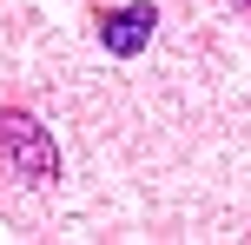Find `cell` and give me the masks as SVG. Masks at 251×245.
Returning <instances> with one entry per match:
<instances>
[{"label": "cell", "mask_w": 251, "mask_h": 245, "mask_svg": "<svg viewBox=\"0 0 251 245\" xmlns=\"http://www.w3.org/2000/svg\"><path fill=\"white\" fill-rule=\"evenodd\" d=\"M0 153H7V166L20 172L26 186H53L60 179V146H53V133L40 126L33 113H20V106H0Z\"/></svg>", "instance_id": "1"}, {"label": "cell", "mask_w": 251, "mask_h": 245, "mask_svg": "<svg viewBox=\"0 0 251 245\" xmlns=\"http://www.w3.org/2000/svg\"><path fill=\"white\" fill-rule=\"evenodd\" d=\"M152 27H159V13L146 7V0H132V7H113L100 20V47L113 53V60H132V53L152 47Z\"/></svg>", "instance_id": "2"}]
</instances>
